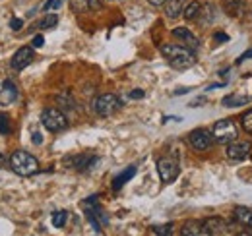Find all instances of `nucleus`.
Listing matches in <instances>:
<instances>
[{"instance_id":"3","label":"nucleus","mask_w":252,"mask_h":236,"mask_svg":"<svg viewBox=\"0 0 252 236\" xmlns=\"http://www.w3.org/2000/svg\"><path fill=\"white\" fill-rule=\"evenodd\" d=\"M121 99L117 97V95H113V93H103V95H99L97 99L94 101V111L99 115V117H113L119 109H121Z\"/></svg>"},{"instance_id":"11","label":"nucleus","mask_w":252,"mask_h":236,"mask_svg":"<svg viewBox=\"0 0 252 236\" xmlns=\"http://www.w3.org/2000/svg\"><path fill=\"white\" fill-rule=\"evenodd\" d=\"M18 99V88L14 86V82L6 80L2 84V89H0V105H10Z\"/></svg>"},{"instance_id":"15","label":"nucleus","mask_w":252,"mask_h":236,"mask_svg":"<svg viewBox=\"0 0 252 236\" xmlns=\"http://www.w3.org/2000/svg\"><path fill=\"white\" fill-rule=\"evenodd\" d=\"M185 10V0H167L165 2V16L169 20H175L183 14Z\"/></svg>"},{"instance_id":"2","label":"nucleus","mask_w":252,"mask_h":236,"mask_svg":"<svg viewBox=\"0 0 252 236\" xmlns=\"http://www.w3.org/2000/svg\"><path fill=\"white\" fill-rule=\"evenodd\" d=\"M10 169L18 175V177H33L39 171V161L28 151H14L10 155Z\"/></svg>"},{"instance_id":"32","label":"nucleus","mask_w":252,"mask_h":236,"mask_svg":"<svg viewBox=\"0 0 252 236\" xmlns=\"http://www.w3.org/2000/svg\"><path fill=\"white\" fill-rule=\"evenodd\" d=\"M144 95H146V93H144L142 89H134V91L130 93V99H144Z\"/></svg>"},{"instance_id":"22","label":"nucleus","mask_w":252,"mask_h":236,"mask_svg":"<svg viewBox=\"0 0 252 236\" xmlns=\"http://www.w3.org/2000/svg\"><path fill=\"white\" fill-rule=\"evenodd\" d=\"M57 24H59V16L49 14V16H45V18L39 22V28H41V30H53Z\"/></svg>"},{"instance_id":"28","label":"nucleus","mask_w":252,"mask_h":236,"mask_svg":"<svg viewBox=\"0 0 252 236\" xmlns=\"http://www.w3.org/2000/svg\"><path fill=\"white\" fill-rule=\"evenodd\" d=\"M10 28L14 31H20L22 28H24V20H20V18H14L12 22H10Z\"/></svg>"},{"instance_id":"5","label":"nucleus","mask_w":252,"mask_h":236,"mask_svg":"<svg viewBox=\"0 0 252 236\" xmlns=\"http://www.w3.org/2000/svg\"><path fill=\"white\" fill-rule=\"evenodd\" d=\"M41 122H43V126H45L49 132H63V130L68 128V120L64 117V113L59 111V109H53V107L43 111Z\"/></svg>"},{"instance_id":"8","label":"nucleus","mask_w":252,"mask_h":236,"mask_svg":"<svg viewBox=\"0 0 252 236\" xmlns=\"http://www.w3.org/2000/svg\"><path fill=\"white\" fill-rule=\"evenodd\" d=\"M204 223V233L206 235H233L231 231V225L225 221V219H220V217H214V219H206L202 221Z\"/></svg>"},{"instance_id":"4","label":"nucleus","mask_w":252,"mask_h":236,"mask_svg":"<svg viewBox=\"0 0 252 236\" xmlns=\"http://www.w3.org/2000/svg\"><path fill=\"white\" fill-rule=\"evenodd\" d=\"M212 136H214V140H216L218 144L227 146V144H231L233 140H237V126H235V122L229 120V118L220 120V122L214 124Z\"/></svg>"},{"instance_id":"26","label":"nucleus","mask_w":252,"mask_h":236,"mask_svg":"<svg viewBox=\"0 0 252 236\" xmlns=\"http://www.w3.org/2000/svg\"><path fill=\"white\" fill-rule=\"evenodd\" d=\"M173 225H163V227H154V233L156 235H171L173 231Z\"/></svg>"},{"instance_id":"17","label":"nucleus","mask_w":252,"mask_h":236,"mask_svg":"<svg viewBox=\"0 0 252 236\" xmlns=\"http://www.w3.org/2000/svg\"><path fill=\"white\" fill-rule=\"evenodd\" d=\"M235 221H237L241 227H249V229H252V209L237 207V209H235Z\"/></svg>"},{"instance_id":"19","label":"nucleus","mask_w":252,"mask_h":236,"mask_svg":"<svg viewBox=\"0 0 252 236\" xmlns=\"http://www.w3.org/2000/svg\"><path fill=\"white\" fill-rule=\"evenodd\" d=\"M183 235L185 236L206 235V233H204V223H202V221H189V223H185V227H183Z\"/></svg>"},{"instance_id":"14","label":"nucleus","mask_w":252,"mask_h":236,"mask_svg":"<svg viewBox=\"0 0 252 236\" xmlns=\"http://www.w3.org/2000/svg\"><path fill=\"white\" fill-rule=\"evenodd\" d=\"M173 37L181 39L190 51H192V49H198V45H200L198 39H196V37L190 33V30H187V28H175V30H173Z\"/></svg>"},{"instance_id":"35","label":"nucleus","mask_w":252,"mask_h":236,"mask_svg":"<svg viewBox=\"0 0 252 236\" xmlns=\"http://www.w3.org/2000/svg\"><path fill=\"white\" fill-rule=\"evenodd\" d=\"M183 93H189V89H177V91H175V95H183Z\"/></svg>"},{"instance_id":"34","label":"nucleus","mask_w":252,"mask_h":236,"mask_svg":"<svg viewBox=\"0 0 252 236\" xmlns=\"http://www.w3.org/2000/svg\"><path fill=\"white\" fill-rule=\"evenodd\" d=\"M148 2H150L152 6H161V4H165L167 0H148Z\"/></svg>"},{"instance_id":"25","label":"nucleus","mask_w":252,"mask_h":236,"mask_svg":"<svg viewBox=\"0 0 252 236\" xmlns=\"http://www.w3.org/2000/svg\"><path fill=\"white\" fill-rule=\"evenodd\" d=\"M241 122H243V128H245L249 134H252V109L249 111V113H245V115H243Z\"/></svg>"},{"instance_id":"33","label":"nucleus","mask_w":252,"mask_h":236,"mask_svg":"<svg viewBox=\"0 0 252 236\" xmlns=\"http://www.w3.org/2000/svg\"><path fill=\"white\" fill-rule=\"evenodd\" d=\"M249 59H252V49H249L247 53H243V55H241V59L237 60V64H241L243 60H249Z\"/></svg>"},{"instance_id":"13","label":"nucleus","mask_w":252,"mask_h":236,"mask_svg":"<svg viewBox=\"0 0 252 236\" xmlns=\"http://www.w3.org/2000/svg\"><path fill=\"white\" fill-rule=\"evenodd\" d=\"M245 8H247V0H223V10L227 12V16L239 18L243 16Z\"/></svg>"},{"instance_id":"9","label":"nucleus","mask_w":252,"mask_h":236,"mask_svg":"<svg viewBox=\"0 0 252 236\" xmlns=\"http://www.w3.org/2000/svg\"><path fill=\"white\" fill-rule=\"evenodd\" d=\"M225 153H227V159H231V161H243L251 153V142H237V140H233L231 144H227V151Z\"/></svg>"},{"instance_id":"20","label":"nucleus","mask_w":252,"mask_h":236,"mask_svg":"<svg viewBox=\"0 0 252 236\" xmlns=\"http://www.w3.org/2000/svg\"><path fill=\"white\" fill-rule=\"evenodd\" d=\"M251 101V97L247 95H237V93H231L227 97H223V107H241V105H247Z\"/></svg>"},{"instance_id":"6","label":"nucleus","mask_w":252,"mask_h":236,"mask_svg":"<svg viewBox=\"0 0 252 236\" xmlns=\"http://www.w3.org/2000/svg\"><path fill=\"white\" fill-rule=\"evenodd\" d=\"M158 173L165 184H171L175 178L179 177L181 169H179V163L173 157H161L158 161Z\"/></svg>"},{"instance_id":"29","label":"nucleus","mask_w":252,"mask_h":236,"mask_svg":"<svg viewBox=\"0 0 252 236\" xmlns=\"http://www.w3.org/2000/svg\"><path fill=\"white\" fill-rule=\"evenodd\" d=\"M35 49H41L43 45H45V39H43V35H35L33 37V43H32Z\"/></svg>"},{"instance_id":"18","label":"nucleus","mask_w":252,"mask_h":236,"mask_svg":"<svg viewBox=\"0 0 252 236\" xmlns=\"http://www.w3.org/2000/svg\"><path fill=\"white\" fill-rule=\"evenodd\" d=\"M134 175H136V167H134V165L125 169L119 177H115V180H113V190H121L130 178H134Z\"/></svg>"},{"instance_id":"30","label":"nucleus","mask_w":252,"mask_h":236,"mask_svg":"<svg viewBox=\"0 0 252 236\" xmlns=\"http://www.w3.org/2000/svg\"><path fill=\"white\" fill-rule=\"evenodd\" d=\"M214 41H218V43H227V41H229V35H225V33H216V35H214Z\"/></svg>"},{"instance_id":"10","label":"nucleus","mask_w":252,"mask_h":236,"mask_svg":"<svg viewBox=\"0 0 252 236\" xmlns=\"http://www.w3.org/2000/svg\"><path fill=\"white\" fill-rule=\"evenodd\" d=\"M33 59H35V55H33L32 47H22V49L12 57V68H14V70H24V68H28V66L32 64Z\"/></svg>"},{"instance_id":"36","label":"nucleus","mask_w":252,"mask_h":236,"mask_svg":"<svg viewBox=\"0 0 252 236\" xmlns=\"http://www.w3.org/2000/svg\"><path fill=\"white\" fill-rule=\"evenodd\" d=\"M2 165H4V157L0 155V167H2Z\"/></svg>"},{"instance_id":"21","label":"nucleus","mask_w":252,"mask_h":236,"mask_svg":"<svg viewBox=\"0 0 252 236\" xmlns=\"http://www.w3.org/2000/svg\"><path fill=\"white\" fill-rule=\"evenodd\" d=\"M200 14H202V4L200 2H190L189 6L183 10V16H185V20H196V18H200Z\"/></svg>"},{"instance_id":"27","label":"nucleus","mask_w":252,"mask_h":236,"mask_svg":"<svg viewBox=\"0 0 252 236\" xmlns=\"http://www.w3.org/2000/svg\"><path fill=\"white\" fill-rule=\"evenodd\" d=\"M63 6V0H49L47 4H45V10L49 12V10H59Z\"/></svg>"},{"instance_id":"23","label":"nucleus","mask_w":252,"mask_h":236,"mask_svg":"<svg viewBox=\"0 0 252 236\" xmlns=\"http://www.w3.org/2000/svg\"><path fill=\"white\" fill-rule=\"evenodd\" d=\"M66 221H68V213H66V211H57V213H53V227L63 229L64 225H66Z\"/></svg>"},{"instance_id":"24","label":"nucleus","mask_w":252,"mask_h":236,"mask_svg":"<svg viewBox=\"0 0 252 236\" xmlns=\"http://www.w3.org/2000/svg\"><path fill=\"white\" fill-rule=\"evenodd\" d=\"M12 132V124H10V118L6 117L4 113H0V134L2 136H8Z\"/></svg>"},{"instance_id":"31","label":"nucleus","mask_w":252,"mask_h":236,"mask_svg":"<svg viewBox=\"0 0 252 236\" xmlns=\"http://www.w3.org/2000/svg\"><path fill=\"white\" fill-rule=\"evenodd\" d=\"M32 136H33V138H32V142H33V144H35V146H41V144H43V136H41L39 132H33Z\"/></svg>"},{"instance_id":"12","label":"nucleus","mask_w":252,"mask_h":236,"mask_svg":"<svg viewBox=\"0 0 252 236\" xmlns=\"http://www.w3.org/2000/svg\"><path fill=\"white\" fill-rule=\"evenodd\" d=\"M66 163H70V167H74L78 171H88V169H92V165L97 163V157H92V155H76V157L68 159Z\"/></svg>"},{"instance_id":"7","label":"nucleus","mask_w":252,"mask_h":236,"mask_svg":"<svg viewBox=\"0 0 252 236\" xmlns=\"http://www.w3.org/2000/svg\"><path fill=\"white\" fill-rule=\"evenodd\" d=\"M189 142L196 151H206V149H210V146H212L214 136H212V132H208L204 128H198V130L190 132Z\"/></svg>"},{"instance_id":"16","label":"nucleus","mask_w":252,"mask_h":236,"mask_svg":"<svg viewBox=\"0 0 252 236\" xmlns=\"http://www.w3.org/2000/svg\"><path fill=\"white\" fill-rule=\"evenodd\" d=\"M70 8L78 14H84L88 10H95L99 8V2L97 0H70Z\"/></svg>"},{"instance_id":"1","label":"nucleus","mask_w":252,"mask_h":236,"mask_svg":"<svg viewBox=\"0 0 252 236\" xmlns=\"http://www.w3.org/2000/svg\"><path fill=\"white\" fill-rule=\"evenodd\" d=\"M161 55L177 70H187L196 62L194 53L190 51L189 47H181V45H163L161 47Z\"/></svg>"}]
</instances>
